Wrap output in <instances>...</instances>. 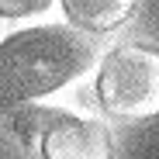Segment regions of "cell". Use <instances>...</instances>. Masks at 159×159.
<instances>
[{"instance_id":"1","label":"cell","mask_w":159,"mask_h":159,"mask_svg":"<svg viewBox=\"0 0 159 159\" xmlns=\"http://www.w3.org/2000/svg\"><path fill=\"white\" fill-rule=\"evenodd\" d=\"M93 62V45L66 24H38L0 42V111L28 104L69 80L83 76Z\"/></svg>"},{"instance_id":"2","label":"cell","mask_w":159,"mask_h":159,"mask_svg":"<svg viewBox=\"0 0 159 159\" xmlns=\"http://www.w3.org/2000/svg\"><path fill=\"white\" fill-rule=\"evenodd\" d=\"M97 97L114 118L159 114V52L149 45H118L100 62Z\"/></svg>"},{"instance_id":"3","label":"cell","mask_w":159,"mask_h":159,"mask_svg":"<svg viewBox=\"0 0 159 159\" xmlns=\"http://www.w3.org/2000/svg\"><path fill=\"white\" fill-rule=\"evenodd\" d=\"M42 156L45 159H111V135L93 118L52 111L42 131Z\"/></svg>"},{"instance_id":"4","label":"cell","mask_w":159,"mask_h":159,"mask_svg":"<svg viewBox=\"0 0 159 159\" xmlns=\"http://www.w3.org/2000/svg\"><path fill=\"white\" fill-rule=\"evenodd\" d=\"M66 17L87 31H107L135 14L131 0H66Z\"/></svg>"},{"instance_id":"5","label":"cell","mask_w":159,"mask_h":159,"mask_svg":"<svg viewBox=\"0 0 159 159\" xmlns=\"http://www.w3.org/2000/svg\"><path fill=\"white\" fill-rule=\"evenodd\" d=\"M52 4H45V0H31V4H0V17H28V14H38Z\"/></svg>"}]
</instances>
